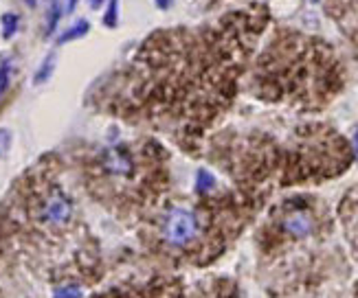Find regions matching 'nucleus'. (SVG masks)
<instances>
[{
    "label": "nucleus",
    "mask_w": 358,
    "mask_h": 298,
    "mask_svg": "<svg viewBox=\"0 0 358 298\" xmlns=\"http://www.w3.org/2000/svg\"><path fill=\"white\" fill-rule=\"evenodd\" d=\"M99 193L134 222L148 219L165 204L167 162L154 140H121L97 158Z\"/></svg>",
    "instance_id": "f257e3e1"
},
{
    "label": "nucleus",
    "mask_w": 358,
    "mask_h": 298,
    "mask_svg": "<svg viewBox=\"0 0 358 298\" xmlns=\"http://www.w3.org/2000/svg\"><path fill=\"white\" fill-rule=\"evenodd\" d=\"M97 298H187V290L181 281L159 277L121 285V288H115L113 292Z\"/></svg>",
    "instance_id": "f03ea898"
},
{
    "label": "nucleus",
    "mask_w": 358,
    "mask_h": 298,
    "mask_svg": "<svg viewBox=\"0 0 358 298\" xmlns=\"http://www.w3.org/2000/svg\"><path fill=\"white\" fill-rule=\"evenodd\" d=\"M82 288L77 283H62L58 290L53 292V298H82Z\"/></svg>",
    "instance_id": "7ed1b4c3"
},
{
    "label": "nucleus",
    "mask_w": 358,
    "mask_h": 298,
    "mask_svg": "<svg viewBox=\"0 0 358 298\" xmlns=\"http://www.w3.org/2000/svg\"><path fill=\"white\" fill-rule=\"evenodd\" d=\"M5 88H7V71L3 69L0 71V95L5 92Z\"/></svg>",
    "instance_id": "20e7f679"
},
{
    "label": "nucleus",
    "mask_w": 358,
    "mask_h": 298,
    "mask_svg": "<svg viewBox=\"0 0 358 298\" xmlns=\"http://www.w3.org/2000/svg\"><path fill=\"white\" fill-rule=\"evenodd\" d=\"M354 149H356V153H358V132H356V136H354Z\"/></svg>",
    "instance_id": "39448f33"
},
{
    "label": "nucleus",
    "mask_w": 358,
    "mask_h": 298,
    "mask_svg": "<svg viewBox=\"0 0 358 298\" xmlns=\"http://www.w3.org/2000/svg\"><path fill=\"white\" fill-rule=\"evenodd\" d=\"M97 3H102V0H95V5H97Z\"/></svg>",
    "instance_id": "423d86ee"
}]
</instances>
